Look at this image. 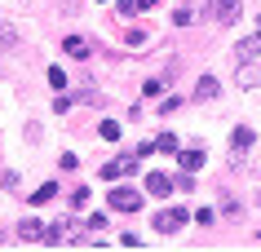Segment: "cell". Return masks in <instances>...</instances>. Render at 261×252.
I'll list each match as a JSON object with an SVG mask.
<instances>
[{"label":"cell","mask_w":261,"mask_h":252,"mask_svg":"<svg viewBox=\"0 0 261 252\" xmlns=\"http://www.w3.org/2000/svg\"><path fill=\"white\" fill-rule=\"evenodd\" d=\"M181 226H186V208H164L155 217V230H160V235H177Z\"/></svg>","instance_id":"cell-2"},{"label":"cell","mask_w":261,"mask_h":252,"mask_svg":"<svg viewBox=\"0 0 261 252\" xmlns=\"http://www.w3.org/2000/svg\"><path fill=\"white\" fill-rule=\"evenodd\" d=\"M54 195H58V182H44L40 190H31V204H49Z\"/></svg>","instance_id":"cell-14"},{"label":"cell","mask_w":261,"mask_h":252,"mask_svg":"<svg viewBox=\"0 0 261 252\" xmlns=\"http://www.w3.org/2000/svg\"><path fill=\"white\" fill-rule=\"evenodd\" d=\"M142 93H146V98H160V93H164V80H146V89H142Z\"/></svg>","instance_id":"cell-19"},{"label":"cell","mask_w":261,"mask_h":252,"mask_svg":"<svg viewBox=\"0 0 261 252\" xmlns=\"http://www.w3.org/2000/svg\"><path fill=\"white\" fill-rule=\"evenodd\" d=\"M213 14H217L221 27H230L234 18H239V0H213Z\"/></svg>","instance_id":"cell-4"},{"label":"cell","mask_w":261,"mask_h":252,"mask_svg":"<svg viewBox=\"0 0 261 252\" xmlns=\"http://www.w3.org/2000/svg\"><path fill=\"white\" fill-rule=\"evenodd\" d=\"M239 58H244V62H248V58H261V31H252V36L239 44Z\"/></svg>","instance_id":"cell-10"},{"label":"cell","mask_w":261,"mask_h":252,"mask_svg":"<svg viewBox=\"0 0 261 252\" xmlns=\"http://www.w3.org/2000/svg\"><path fill=\"white\" fill-rule=\"evenodd\" d=\"M111 208L115 212H138L142 208V190H133V186H111Z\"/></svg>","instance_id":"cell-1"},{"label":"cell","mask_w":261,"mask_h":252,"mask_svg":"<svg viewBox=\"0 0 261 252\" xmlns=\"http://www.w3.org/2000/svg\"><path fill=\"white\" fill-rule=\"evenodd\" d=\"M230 146H234V159L244 164V155L252 151V128H234V137H230Z\"/></svg>","instance_id":"cell-6"},{"label":"cell","mask_w":261,"mask_h":252,"mask_svg":"<svg viewBox=\"0 0 261 252\" xmlns=\"http://www.w3.org/2000/svg\"><path fill=\"white\" fill-rule=\"evenodd\" d=\"M18 235H22V239H44V235H49V230H44V226L36 221V217H27V221L18 226Z\"/></svg>","instance_id":"cell-11"},{"label":"cell","mask_w":261,"mask_h":252,"mask_svg":"<svg viewBox=\"0 0 261 252\" xmlns=\"http://www.w3.org/2000/svg\"><path fill=\"white\" fill-rule=\"evenodd\" d=\"M142 186H146V190H151L155 199H164L168 190H177V186H173V177H164V173H151V177H146Z\"/></svg>","instance_id":"cell-5"},{"label":"cell","mask_w":261,"mask_h":252,"mask_svg":"<svg viewBox=\"0 0 261 252\" xmlns=\"http://www.w3.org/2000/svg\"><path fill=\"white\" fill-rule=\"evenodd\" d=\"M204 159H208V155L199 151V146H195V151H181V173H199V168H204Z\"/></svg>","instance_id":"cell-8"},{"label":"cell","mask_w":261,"mask_h":252,"mask_svg":"<svg viewBox=\"0 0 261 252\" xmlns=\"http://www.w3.org/2000/svg\"><path fill=\"white\" fill-rule=\"evenodd\" d=\"M155 5H160V0H138V9H155Z\"/></svg>","instance_id":"cell-22"},{"label":"cell","mask_w":261,"mask_h":252,"mask_svg":"<svg viewBox=\"0 0 261 252\" xmlns=\"http://www.w3.org/2000/svg\"><path fill=\"white\" fill-rule=\"evenodd\" d=\"M5 44H14V27H0V49Z\"/></svg>","instance_id":"cell-21"},{"label":"cell","mask_w":261,"mask_h":252,"mask_svg":"<svg viewBox=\"0 0 261 252\" xmlns=\"http://www.w3.org/2000/svg\"><path fill=\"white\" fill-rule=\"evenodd\" d=\"M146 151H160V155H173V151H177V137H173V133H160V137H155V142H146Z\"/></svg>","instance_id":"cell-9"},{"label":"cell","mask_w":261,"mask_h":252,"mask_svg":"<svg viewBox=\"0 0 261 252\" xmlns=\"http://www.w3.org/2000/svg\"><path fill=\"white\" fill-rule=\"evenodd\" d=\"M115 14H120V18H133V14H142V9H138V0H120Z\"/></svg>","instance_id":"cell-15"},{"label":"cell","mask_w":261,"mask_h":252,"mask_svg":"<svg viewBox=\"0 0 261 252\" xmlns=\"http://www.w3.org/2000/svg\"><path fill=\"white\" fill-rule=\"evenodd\" d=\"M97 133H102L107 142H115V137H120V124H115V120H102V128H97Z\"/></svg>","instance_id":"cell-16"},{"label":"cell","mask_w":261,"mask_h":252,"mask_svg":"<svg viewBox=\"0 0 261 252\" xmlns=\"http://www.w3.org/2000/svg\"><path fill=\"white\" fill-rule=\"evenodd\" d=\"M128 49H146V36L142 31H128Z\"/></svg>","instance_id":"cell-20"},{"label":"cell","mask_w":261,"mask_h":252,"mask_svg":"<svg viewBox=\"0 0 261 252\" xmlns=\"http://www.w3.org/2000/svg\"><path fill=\"white\" fill-rule=\"evenodd\" d=\"M62 49H67V58H89V44H84L80 36H67V40H62Z\"/></svg>","instance_id":"cell-12"},{"label":"cell","mask_w":261,"mask_h":252,"mask_svg":"<svg viewBox=\"0 0 261 252\" xmlns=\"http://www.w3.org/2000/svg\"><path fill=\"white\" fill-rule=\"evenodd\" d=\"M133 168H138V155H120V159L102 164V177H107V182H115V177H128Z\"/></svg>","instance_id":"cell-3"},{"label":"cell","mask_w":261,"mask_h":252,"mask_svg":"<svg viewBox=\"0 0 261 252\" xmlns=\"http://www.w3.org/2000/svg\"><path fill=\"white\" fill-rule=\"evenodd\" d=\"M173 22H177V27H191V22H199V0H186L177 14H173Z\"/></svg>","instance_id":"cell-7"},{"label":"cell","mask_w":261,"mask_h":252,"mask_svg":"<svg viewBox=\"0 0 261 252\" xmlns=\"http://www.w3.org/2000/svg\"><path fill=\"white\" fill-rule=\"evenodd\" d=\"M239 84H244V89H252V84H261V71L244 67V75H239Z\"/></svg>","instance_id":"cell-17"},{"label":"cell","mask_w":261,"mask_h":252,"mask_svg":"<svg viewBox=\"0 0 261 252\" xmlns=\"http://www.w3.org/2000/svg\"><path fill=\"white\" fill-rule=\"evenodd\" d=\"M49 84H54V89H67V75H62V67H49Z\"/></svg>","instance_id":"cell-18"},{"label":"cell","mask_w":261,"mask_h":252,"mask_svg":"<svg viewBox=\"0 0 261 252\" xmlns=\"http://www.w3.org/2000/svg\"><path fill=\"white\" fill-rule=\"evenodd\" d=\"M195 98H199V102H208V98H217V80H213V75H204V80L195 84Z\"/></svg>","instance_id":"cell-13"}]
</instances>
